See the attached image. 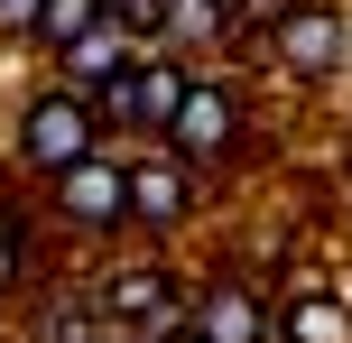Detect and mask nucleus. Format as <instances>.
Segmentation results:
<instances>
[{
	"label": "nucleus",
	"mask_w": 352,
	"mask_h": 343,
	"mask_svg": "<svg viewBox=\"0 0 352 343\" xmlns=\"http://www.w3.org/2000/svg\"><path fill=\"white\" fill-rule=\"evenodd\" d=\"M186 334L195 343H278V297L241 269H213L186 297Z\"/></svg>",
	"instance_id": "0eeeda50"
},
{
	"label": "nucleus",
	"mask_w": 352,
	"mask_h": 343,
	"mask_svg": "<svg viewBox=\"0 0 352 343\" xmlns=\"http://www.w3.org/2000/svg\"><path fill=\"white\" fill-rule=\"evenodd\" d=\"M102 19H111V0H47V10H37V28H28V47L56 65V56H65L74 37H93Z\"/></svg>",
	"instance_id": "f8f14e48"
},
{
	"label": "nucleus",
	"mask_w": 352,
	"mask_h": 343,
	"mask_svg": "<svg viewBox=\"0 0 352 343\" xmlns=\"http://www.w3.org/2000/svg\"><path fill=\"white\" fill-rule=\"evenodd\" d=\"M186 84H195V65L186 56H167V47H148L140 65L121 74V84L102 93V130H111V148H158L167 130H176V102H186Z\"/></svg>",
	"instance_id": "20e7f679"
},
{
	"label": "nucleus",
	"mask_w": 352,
	"mask_h": 343,
	"mask_svg": "<svg viewBox=\"0 0 352 343\" xmlns=\"http://www.w3.org/2000/svg\"><path fill=\"white\" fill-rule=\"evenodd\" d=\"M28 343H111V334H102V316H93V297H47Z\"/></svg>",
	"instance_id": "ddd939ff"
},
{
	"label": "nucleus",
	"mask_w": 352,
	"mask_h": 343,
	"mask_svg": "<svg viewBox=\"0 0 352 343\" xmlns=\"http://www.w3.org/2000/svg\"><path fill=\"white\" fill-rule=\"evenodd\" d=\"M241 130H250V84L232 65H195L186 102H176V130H167L158 148H176L195 177H223V167L241 158Z\"/></svg>",
	"instance_id": "f03ea898"
},
{
	"label": "nucleus",
	"mask_w": 352,
	"mask_h": 343,
	"mask_svg": "<svg viewBox=\"0 0 352 343\" xmlns=\"http://www.w3.org/2000/svg\"><path fill=\"white\" fill-rule=\"evenodd\" d=\"M278 343H352V288L297 278V288L278 297Z\"/></svg>",
	"instance_id": "9b49d317"
},
{
	"label": "nucleus",
	"mask_w": 352,
	"mask_h": 343,
	"mask_svg": "<svg viewBox=\"0 0 352 343\" xmlns=\"http://www.w3.org/2000/svg\"><path fill=\"white\" fill-rule=\"evenodd\" d=\"M204 204V177H195L176 148H130V232L148 241H176Z\"/></svg>",
	"instance_id": "6e6552de"
},
{
	"label": "nucleus",
	"mask_w": 352,
	"mask_h": 343,
	"mask_svg": "<svg viewBox=\"0 0 352 343\" xmlns=\"http://www.w3.org/2000/svg\"><path fill=\"white\" fill-rule=\"evenodd\" d=\"M37 10H47V0H0V37H10V47H28V28H37Z\"/></svg>",
	"instance_id": "4468645a"
},
{
	"label": "nucleus",
	"mask_w": 352,
	"mask_h": 343,
	"mask_svg": "<svg viewBox=\"0 0 352 343\" xmlns=\"http://www.w3.org/2000/svg\"><path fill=\"white\" fill-rule=\"evenodd\" d=\"M84 297H93V316H102V334L130 343V334H186V297L195 288L167 269V260H111Z\"/></svg>",
	"instance_id": "7ed1b4c3"
},
{
	"label": "nucleus",
	"mask_w": 352,
	"mask_h": 343,
	"mask_svg": "<svg viewBox=\"0 0 352 343\" xmlns=\"http://www.w3.org/2000/svg\"><path fill=\"white\" fill-rule=\"evenodd\" d=\"M102 148H111L102 102H93V93H74V84H56V74L19 102V121H10V158H19V177H37V195H47L65 167L102 158Z\"/></svg>",
	"instance_id": "f257e3e1"
},
{
	"label": "nucleus",
	"mask_w": 352,
	"mask_h": 343,
	"mask_svg": "<svg viewBox=\"0 0 352 343\" xmlns=\"http://www.w3.org/2000/svg\"><path fill=\"white\" fill-rule=\"evenodd\" d=\"M260 56L287 74V84H334L352 65V10L343 0H297L278 28H260Z\"/></svg>",
	"instance_id": "423d86ee"
},
{
	"label": "nucleus",
	"mask_w": 352,
	"mask_h": 343,
	"mask_svg": "<svg viewBox=\"0 0 352 343\" xmlns=\"http://www.w3.org/2000/svg\"><path fill=\"white\" fill-rule=\"evenodd\" d=\"M140 56H148V37L130 28V19H102V28H93V37H74V47L56 56L47 74H56V84H74V93H93V102H102V93L121 84V74L140 65Z\"/></svg>",
	"instance_id": "1a4fd4ad"
},
{
	"label": "nucleus",
	"mask_w": 352,
	"mask_h": 343,
	"mask_svg": "<svg viewBox=\"0 0 352 343\" xmlns=\"http://www.w3.org/2000/svg\"><path fill=\"white\" fill-rule=\"evenodd\" d=\"M47 214H56V232H74V241H121L130 232V148H102V158L65 167V177L47 186Z\"/></svg>",
	"instance_id": "39448f33"
},
{
	"label": "nucleus",
	"mask_w": 352,
	"mask_h": 343,
	"mask_svg": "<svg viewBox=\"0 0 352 343\" xmlns=\"http://www.w3.org/2000/svg\"><path fill=\"white\" fill-rule=\"evenodd\" d=\"M158 47H167V56H186V65H195V56L213 65V56L250 47V37H241V10H232V0H167V28H158Z\"/></svg>",
	"instance_id": "9d476101"
}]
</instances>
